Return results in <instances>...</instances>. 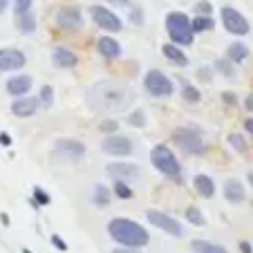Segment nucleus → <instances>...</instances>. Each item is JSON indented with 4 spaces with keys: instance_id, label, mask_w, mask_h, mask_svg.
<instances>
[{
    "instance_id": "1",
    "label": "nucleus",
    "mask_w": 253,
    "mask_h": 253,
    "mask_svg": "<svg viewBox=\"0 0 253 253\" xmlns=\"http://www.w3.org/2000/svg\"><path fill=\"white\" fill-rule=\"evenodd\" d=\"M132 101V94L126 85L115 81H103L96 83L87 92V103L96 110H110V112H121L126 110V105Z\"/></svg>"
},
{
    "instance_id": "2",
    "label": "nucleus",
    "mask_w": 253,
    "mask_h": 253,
    "mask_svg": "<svg viewBox=\"0 0 253 253\" xmlns=\"http://www.w3.org/2000/svg\"><path fill=\"white\" fill-rule=\"evenodd\" d=\"M105 231L119 247L143 249L150 244V233L146 231V226H141L134 220H128V217H112Z\"/></svg>"
},
{
    "instance_id": "3",
    "label": "nucleus",
    "mask_w": 253,
    "mask_h": 253,
    "mask_svg": "<svg viewBox=\"0 0 253 253\" xmlns=\"http://www.w3.org/2000/svg\"><path fill=\"white\" fill-rule=\"evenodd\" d=\"M164 25H166V34H168V39H170V43L179 45V47L191 45L193 39H195L193 27H191V18L184 11H170V14H166Z\"/></svg>"
},
{
    "instance_id": "4",
    "label": "nucleus",
    "mask_w": 253,
    "mask_h": 253,
    "mask_svg": "<svg viewBox=\"0 0 253 253\" xmlns=\"http://www.w3.org/2000/svg\"><path fill=\"white\" fill-rule=\"evenodd\" d=\"M150 164L155 166V170L162 172L164 177H170V179H179L182 177V164L175 157L168 146L157 143L153 150H150Z\"/></svg>"
},
{
    "instance_id": "5",
    "label": "nucleus",
    "mask_w": 253,
    "mask_h": 253,
    "mask_svg": "<svg viewBox=\"0 0 253 253\" xmlns=\"http://www.w3.org/2000/svg\"><path fill=\"white\" fill-rule=\"evenodd\" d=\"M52 157L63 164L79 162V159L85 157V143L79 141V139H72V137L56 139V143H54V148H52Z\"/></svg>"
},
{
    "instance_id": "6",
    "label": "nucleus",
    "mask_w": 253,
    "mask_h": 253,
    "mask_svg": "<svg viewBox=\"0 0 253 253\" xmlns=\"http://www.w3.org/2000/svg\"><path fill=\"white\" fill-rule=\"evenodd\" d=\"M172 143L179 146L184 153L188 155H200L204 153V139H202V132L193 126H184V128H177L172 132Z\"/></svg>"
},
{
    "instance_id": "7",
    "label": "nucleus",
    "mask_w": 253,
    "mask_h": 253,
    "mask_svg": "<svg viewBox=\"0 0 253 253\" xmlns=\"http://www.w3.org/2000/svg\"><path fill=\"white\" fill-rule=\"evenodd\" d=\"M146 220H148L150 224L155 226V229L164 231V233L170 235V238H182V235H184L182 222L177 220V217H172V215L164 213V211L148 209V211H146Z\"/></svg>"
},
{
    "instance_id": "8",
    "label": "nucleus",
    "mask_w": 253,
    "mask_h": 253,
    "mask_svg": "<svg viewBox=\"0 0 253 253\" xmlns=\"http://www.w3.org/2000/svg\"><path fill=\"white\" fill-rule=\"evenodd\" d=\"M143 90L148 92L150 96H170L175 92L172 81L164 74L162 70H148L143 74Z\"/></svg>"
},
{
    "instance_id": "9",
    "label": "nucleus",
    "mask_w": 253,
    "mask_h": 253,
    "mask_svg": "<svg viewBox=\"0 0 253 253\" xmlns=\"http://www.w3.org/2000/svg\"><path fill=\"white\" fill-rule=\"evenodd\" d=\"M90 18L94 20L96 27L108 34H119L121 29H124V20H121L115 11L108 9V7H101V5L90 7Z\"/></svg>"
},
{
    "instance_id": "10",
    "label": "nucleus",
    "mask_w": 253,
    "mask_h": 253,
    "mask_svg": "<svg viewBox=\"0 0 253 253\" xmlns=\"http://www.w3.org/2000/svg\"><path fill=\"white\" fill-rule=\"evenodd\" d=\"M220 20L224 25V29L233 36H247L251 32V25L244 18V14H240L235 7H222L220 9Z\"/></svg>"
},
{
    "instance_id": "11",
    "label": "nucleus",
    "mask_w": 253,
    "mask_h": 253,
    "mask_svg": "<svg viewBox=\"0 0 253 253\" xmlns=\"http://www.w3.org/2000/svg\"><path fill=\"white\" fill-rule=\"evenodd\" d=\"M101 150L105 155H110V157H128V155H132L134 146H132V139L112 132V134H105L103 143H101Z\"/></svg>"
},
{
    "instance_id": "12",
    "label": "nucleus",
    "mask_w": 253,
    "mask_h": 253,
    "mask_svg": "<svg viewBox=\"0 0 253 253\" xmlns=\"http://www.w3.org/2000/svg\"><path fill=\"white\" fill-rule=\"evenodd\" d=\"M83 14L79 7H61L56 14V27L67 34H77L83 29Z\"/></svg>"
},
{
    "instance_id": "13",
    "label": "nucleus",
    "mask_w": 253,
    "mask_h": 253,
    "mask_svg": "<svg viewBox=\"0 0 253 253\" xmlns=\"http://www.w3.org/2000/svg\"><path fill=\"white\" fill-rule=\"evenodd\" d=\"M105 175L115 179V182H134L141 175V168L137 164H128V162H112L105 166Z\"/></svg>"
},
{
    "instance_id": "14",
    "label": "nucleus",
    "mask_w": 253,
    "mask_h": 253,
    "mask_svg": "<svg viewBox=\"0 0 253 253\" xmlns=\"http://www.w3.org/2000/svg\"><path fill=\"white\" fill-rule=\"evenodd\" d=\"M27 65V56L20 49L14 47H0V74L7 72H20Z\"/></svg>"
},
{
    "instance_id": "15",
    "label": "nucleus",
    "mask_w": 253,
    "mask_h": 253,
    "mask_svg": "<svg viewBox=\"0 0 253 253\" xmlns=\"http://www.w3.org/2000/svg\"><path fill=\"white\" fill-rule=\"evenodd\" d=\"M39 96H16L14 103H11V115L18 117V119H29L39 112Z\"/></svg>"
},
{
    "instance_id": "16",
    "label": "nucleus",
    "mask_w": 253,
    "mask_h": 253,
    "mask_svg": "<svg viewBox=\"0 0 253 253\" xmlns=\"http://www.w3.org/2000/svg\"><path fill=\"white\" fill-rule=\"evenodd\" d=\"M96 52L103 58H108V61H117V58H121L124 49H121L119 41L112 39L110 34H105V36H101V39L96 41Z\"/></svg>"
},
{
    "instance_id": "17",
    "label": "nucleus",
    "mask_w": 253,
    "mask_h": 253,
    "mask_svg": "<svg viewBox=\"0 0 253 253\" xmlns=\"http://www.w3.org/2000/svg\"><path fill=\"white\" fill-rule=\"evenodd\" d=\"M32 85H34V79L29 77V74H16V77L7 79V94H11L16 99V96H25L27 92H32Z\"/></svg>"
},
{
    "instance_id": "18",
    "label": "nucleus",
    "mask_w": 253,
    "mask_h": 253,
    "mask_svg": "<svg viewBox=\"0 0 253 253\" xmlns=\"http://www.w3.org/2000/svg\"><path fill=\"white\" fill-rule=\"evenodd\" d=\"M52 63H54V67H58V70H72V67L79 65V56L67 47H54Z\"/></svg>"
},
{
    "instance_id": "19",
    "label": "nucleus",
    "mask_w": 253,
    "mask_h": 253,
    "mask_svg": "<svg viewBox=\"0 0 253 253\" xmlns=\"http://www.w3.org/2000/svg\"><path fill=\"white\" fill-rule=\"evenodd\" d=\"M224 200L229 202V204H242V202L247 200V191H244L240 179L231 177V179L224 182Z\"/></svg>"
},
{
    "instance_id": "20",
    "label": "nucleus",
    "mask_w": 253,
    "mask_h": 253,
    "mask_svg": "<svg viewBox=\"0 0 253 253\" xmlns=\"http://www.w3.org/2000/svg\"><path fill=\"white\" fill-rule=\"evenodd\" d=\"M14 27L18 29L20 34H34L36 27H39V20H36V16L32 14V9L20 11V14L14 16Z\"/></svg>"
},
{
    "instance_id": "21",
    "label": "nucleus",
    "mask_w": 253,
    "mask_h": 253,
    "mask_svg": "<svg viewBox=\"0 0 253 253\" xmlns=\"http://www.w3.org/2000/svg\"><path fill=\"white\" fill-rule=\"evenodd\" d=\"M162 54L166 56V61H170L172 65H177V67H186L188 65V56L184 54V49L179 47V45H175V43H166V45H164Z\"/></svg>"
},
{
    "instance_id": "22",
    "label": "nucleus",
    "mask_w": 253,
    "mask_h": 253,
    "mask_svg": "<svg viewBox=\"0 0 253 253\" xmlns=\"http://www.w3.org/2000/svg\"><path fill=\"white\" fill-rule=\"evenodd\" d=\"M193 184H195V191L200 193V197H204V200H211L215 195V182L204 172L193 177Z\"/></svg>"
},
{
    "instance_id": "23",
    "label": "nucleus",
    "mask_w": 253,
    "mask_h": 253,
    "mask_svg": "<svg viewBox=\"0 0 253 253\" xmlns=\"http://www.w3.org/2000/svg\"><path fill=\"white\" fill-rule=\"evenodd\" d=\"M249 47L247 45L242 43V41H235V43H231L229 47H226V54L224 56L229 58L231 63H235V65H238V63H242V61H247V56H249Z\"/></svg>"
},
{
    "instance_id": "24",
    "label": "nucleus",
    "mask_w": 253,
    "mask_h": 253,
    "mask_svg": "<svg viewBox=\"0 0 253 253\" xmlns=\"http://www.w3.org/2000/svg\"><path fill=\"white\" fill-rule=\"evenodd\" d=\"M112 202V191L105 184H96L92 188V204L99 206V209H105V206Z\"/></svg>"
},
{
    "instance_id": "25",
    "label": "nucleus",
    "mask_w": 253,
    "mask_h": 253,
    "mask_svg": "<svg viewBox=\"0 0 253 253\" xmlns=\"http://www.w3.org/2000/svg\"><path fill=\"white\" fill-rule=\"evenodd\" d=\"M191 249H193V253H229L222 244L209 242V240H193Z\"/></svg>"
},
{
    "instance_id": "26",
    "label": "nucleus",
    "mask_w": 253,
    "mask_h": 253,
    "mask_svg": "<svg viewBox=\"0 0 253 253\" xmlns=\"http://www.w3.org/2000/svg\"><path fill=\"white\" fill-rule=\"evenodd\" d=\"M191 27H193V34H204L215 27V20H213V16L195 14V18H191Z\"/></svg>"
},
{
    "instance_id": "27",
    "label": "nucleus",
    "mask_w": 253,
    "mask_h": 253,
    "mask_svg": "<svg viewBox=\"0 0 253 253\" xmlns=\"http://www.w3.org/2000/svg\"><path fill=\"white\" fill-rule=\"evenodd\" d=\"M213 70L217 72V74H224V77H233L235 74V63H231L226 56H222V58H217V61L213 63Z\"/></svg>"
},
{
    "instance_id": "28",
    "label": "nucleus",
    "mask_w": 253,
    "mask_h": 253,
    "mask_svg": "<svg viewBox=\"0 0 253 253\" xmlns=\"http://www.w3.org/2000/svg\"><path fill=\"white\" fill-rule=\"evenodd\" d=\"M182 99L188 101V103H200V99H202L200 87L191 85V83H184L182 85Z\"/></svg>"
},
{
    "instance_id": "29",
    "label": "nucleus",
    "mask_w": 253,
    "mask_h": 253,
    "mask_svg": "<svg viewBox=\"0 0 253 253\" xmlns=\"http://www.w3.org/2000/svg\"><path fill=\"white\" fill-rule=\"evenodd\" d=\"M184 217H186L191 224H195V226H204L206 224V220H204V213H202L197 206H188L186 209V213H184Z\"/></svg>"
},
{
    "instance_id": "30",
    "label": "nucleus",
    "mask_w": 253,
    "mask_h": 253,
    "mask_svg": "<svg viewBox=\"0 0 253 253\" xmlns=\"http://www.w3.org/2000/svg\"><path fill=\"white\" fill-rule=\"evenodd\" d=\"M112 195L119 197V200H132V188L128 186V182H115V186H112Z\"/></svg>"
},
{
    "instance_id": "31",
    "label": "nucleus",
    "mask_w": 253,
    "mask_h": 253,
    "mask_svg": "<svg viewBox=\"0 0 253 253\" xmlns=\"http://www.w3.org/2000/svg\"><path fill=\"white\" fill-rule=\"evenodd\" d=\"M39 103L43 105V108H52V103H54V87L52 85H43L39 90Z\"/></svg>"
},
{
    "instance_id": "32",
    "label": "nucleus",
    "mask_w": 253,
    "mask_h": 253,
    "mask_svg": "<svg viewBox=\"0 0 253 253\" xmlns=\"http://www.w3.org/2000/svg\"><path fill=\"white\" fill-rule=\"evenodd\" d=\"M32 200H34V206H47L49 202H52V197H49L47 191H43L41 186H36L32 191Z\"/></svg>"
},
{
    "instance_id": "33",
    "label": "nucleus",
    "mask_w": 253,
    "mask_h": 253,
    "mask_svg": "<svg viewBox=\"0 0 253 253\" xmlns=\"http://www.w3.org/2000/svg\"><path fill=\"white\" fill-rule=\"evenodd\" d=\"M128 124L132 128H146V110H132L128 115Z\"/></svg>"
},
{
    "instance_id": "34",
    "label": "nucleus",
    "mask_w": 253,
    "mask_h": 253,
    "mask_svg": "<svg viewBox=\"0 0 253 253\" xmlns=\"http://www.w3.org/2000/svg\"><path fill=\"white\" fill-rule=\"evenodd\" d=\"M229 143H231V148L238 150V153H247V139H244L240 132H231Z\"/></svg>"
},
{
    "instance_id": "35",
    "label": "nucleus",
    "mask_w": 253,
    "mask_h": 253,
    "mask_svg": "<svg viewBox=\"0 0 253 253\" xmlns=\"http://www.w3.org/2000/svg\"><path fill=\"white\" fill-rule=\"evenodd\" d=\"M128 20L132 25H143V9L137 5H130V11H128Z\"/></svg>"
},
{
    "instance_id": "36",
    "label": "nucleus",
    "mask_w": 253,
    "mask_h": 253,
    "mask_svg": "<svg viewBox=\"0 0 253 253\" xmlns=\"http://www.w3.org/2000/svg\"><path fill=\"white\" fill-rule=\"evenodd\" d=\"M99 130L103 134H112V132H117V130H119V124H117L115 119H105V121H101V124H99Z\"/></svg>"
},
{
    "instance_id": "37",
    "label": "nucleus",
    "mask_w": 253,
    "mask_h": 253,
    "mask_svg": "<svg viewBox=\"0 0 253 253\" xmlns=\"http://www.w3.org/2000/svg\"><path fill=\"white\" fill-rule=\"evenodd\" d=\"M197 79H200L202 83H211V81H213V67H211V65H202L200 70H197Z\"/></svg>"
},
{
    "instance_id": "38",
    "label": "nucleus",
    "mask_w": 253,
    "mask_h": 253,
    "mask_svg": "<svg viewBox=\"0 0 253 253\" xmlns=\"http://www.w3.org/2000/svg\"><path fill=\"white\" fill-rule=\"evenodd\" d=\"M195 14L211 16V14H213V5H211L209 0H200V2H195Z\"/></svg>"
},
{
    "instance_id": "39",
    "label": "nucleus",
    "mask_w": 253,
    "mask_h": 253,
    "mask_svg": "<svg viewBox=\"0 0 253 253\" xmlns=\"http://www.w3.org/2000/svg\"><path fill=\"white\" fill-rule=\"evenodd\" d=\"M11 2H14V11L16 14H20V11H29L32 9V0H11Z\"/></svg>"
},
{
    "instance_id": "40",
    "label": "nucleus",
    "mask_w": 253,
    "mask_h": 253,
    "mask_svg": "<svg viewBox=\"0 0 253 253\" xmlns=\"http://www.w3.org/2000/svg\"><path fill=\"white\" fill-rule=\"evenodd\" d=\"M222 101H224L226 105H238V94L235 92H231V90H226V92H222Z\"/></svg>"
},
{
    "instance_id": "41",
    "label": "nucleus",
    "mask_w": 253,
    "mask_h": 253,
    "mask_svg": "<svg viewBox=\"0 0 253 253\" xmlns=\"http://www.w3.org/2000/svg\"><path fill=\"white\" fill-rule=\"evenodd\" d=\"M52 244L58 249V251H67V242L61 238V235H56V233H54V235H52Z\"/></svg>"
},
{
    "instance_id": "42",
    "label": "nucleus",
    "mask_w": 253,
    "mask_h": 253,
    "mask_svg": "<svg viewBox=\"0 0 253 253\" xmlns=\"http://www.w3.org/2000/svg\"><path fill=\"white\" fill-rule=\"evenodd\" d=\"M112 253H141V249H128V247H117Z\"/></svg>"
},
{
    "instance_id": "43",
    "label": "nucleus",
    "mask_w": 253,
    "mask_h": 253,
    "mask_svg": "<svg viewBox=\"0 0 253 253\" xmlns=\"http://www.w3.org/2000/svg\"><path fill=\"white\" fill-rule=\"evenodd\" d=\"M105 2H110L115 7H130V0H105Z\"/></svg>"
},
{
    "instance_id": "44",
    "label": "nucleus",
    "mask_w": 253,
    "mask_h": 253,
    "mask_svg": "<svg viewBox=\"0 0 253 253\" xmlns=\"http://www.w3.org/2000/svg\"><path fill=\"white\" fill-rule=\"evenodd\" d=\"M0 143L2 146H11V137L7 132H0Z\"/></svg>"
},
{
    "instance_id": "45",
    "label": "nucleus",
    "mask_w": 253,
    "mask_h": 253,
    "mask_svg": "<svg viewBox=\"0 0 253 253\" xmlns=\"http://www.w3.org/2000/svg\"><path fill=\"white\" fill-rule=\"evenodd\" d=\"M240 251H242V253H253L251 242H240Z\"/></svg>"
},
{
    "instance_id": "46",
    "label": "nucleus",
    "mask_w": 253,
    "mask_h": 253,
    "mask_svg": "<svg viewBox=\"0 0 253 253\" xmlns=\"http://www.w3.org/2000/svg\"><path fill=\"white\" fill-rule=\"evenodd\" d=\"M9 5H11V0H0V14H5L9 9Z\"/></svg>"
},
{
    "instance_id": "47",
    "label": "nucleus",
    "mask_w": 253,
    "mask_h": 253,
    "mask_svg": "<svg viewBox=\"0 0 253 253\" xmlns=\"http://www.w3.org/2000/svg\"><path fill=\"white\" fill-rule=\"evenodd\" d=\"M244 130H247L249 134H253V119H247V121H244Z\"/></svg>"
},
{
    "instance_id": "48",
    "label": "nucleus",
    "mask_w": 253,
    "mask_h": 253,
    "mask_svg": "<svg viewBox=\"0 0 253 253\" xmlns=\"http://www.w3.org/2000/svg\"><path fill=\"white\" fill-rule=\"evenodd\" d=\"M247 110H251V112H253V94H249V96H247Z\"/></svg>"
},
{
    "instance_id": "49",
    "label": "nucleus",
    "mask_w": 253,
    "mask_h": 253,
    "mask_svg": "<svg viewBox=\"0 0 253 253\" xmlns=\"http://www.w3.org/2000/svg\"><path fill=\"white\" fill-rule=\"evenodd\" d=\"M247 179H249V184H251V186H253V170L247 175Z\"/></svg>"
},
{
    "instance_id": "50",
    "label": "nucleus",
    "mask_w": 253,
    "mask_h": 253,
    "mask_svg": "<svg viewBox=\"0 0 253 253\" xmlns=\"http://www.w3.org/2000/svg\"><path fill=\"white\" fill-rule=\"evenodd\" d=\"M23 253H32V251H29V249H23Z\"/></svg>"
}]
</instances>
